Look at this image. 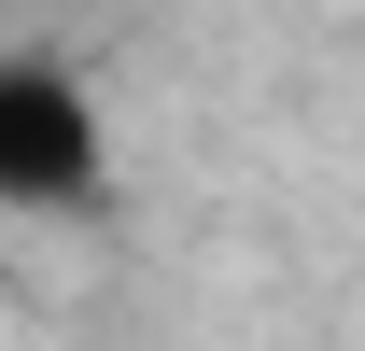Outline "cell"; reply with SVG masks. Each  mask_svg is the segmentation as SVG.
Segmentation results:
<instances>
[{"instance_id":"cell-1","label":"cell","mask_w":365,"mask_h":351,"mask_svg":"<svg viewBox=\"0 0 365 351\" xmlns=\"http://www.w3.org/2000/svg\"><path fill=\"white\" fill-rule=\"evenodd\" d=\"M113 197V113H98V85L71 71V56L43 43H0V211H98Z\"/></svg>"}]
</instances>
